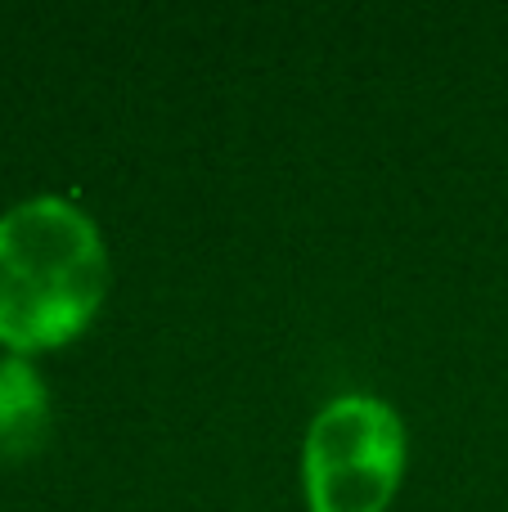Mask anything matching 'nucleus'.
I'll use <instances>...</instances> for the list:
<instances>
[{
	"mask_svg": "<svg viewBox=\"0 0 508 512\" xmlns=\"http://www.w3.org/2000/svg\"><path fill=\"white\" fill-rule=\"evenodd\" d=\"M405 423L383 396L351 391L311 418L302 490L311 512H387L405 477Z\"/></svg>",
	"mask_w": 508,
	"mask_h": 512,
	"instance_id": "nucleus-2",
	"label": "nucleus"
},
{
	"mask_svg": "<svg viewBox=\"0 0 508 512\" xmlns=\"http://www.w3.org/2000/svg\"><path fill=\"white\" fill-rule=\"evenodd\" d=\"M54 427L50 387L32 355L0 360V463H23L45 450Z\"/></svg>",
	"mask_w": 508,
	"mask_h": 512,
	"instance_id": "nucleus-3",
	"label": "nucleus"
},
{
	"mask_svg": "<svg viewBox=\"0 0 508 512\" xmlns=\"http://www.w3.org/2000/svg\"><path fill=\"white\" fill-rule=\"evenodd\" d=\"M108 297V248L72 198H23L0 216V346L36 355L90 328Z\"/></svg>",
	"mask_w": 508,
	"mask_h": 512,
	"instance_id": "nucleus-1",
	"label": "nucleus"
}]
</instances>
